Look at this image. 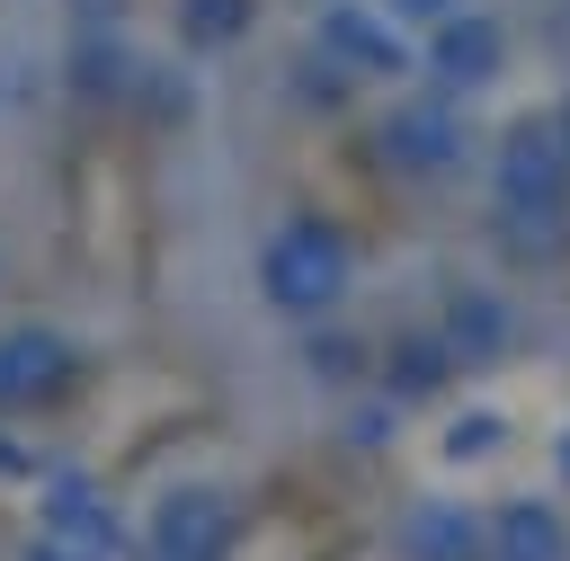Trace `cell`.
Returning <instances> with one entry per match:
<instances>
[{
  "mask_svg": "<svg viewBox=\"0 0 570 561\" xmlns=\"http://www.w3.org/2000/svg\"><path fill=\"white\" fill-rule=\"evenodd\" d=\"M428 329L445 338L454 365H499V356L517 347V303H508L499 285H481V276H454V285L436 294V321H428Z\"/></svg>",
  "mask_w": 570,
  "mask_h": 561,
  "instance_id": "cell-8",
  "label": "cell"
},
{
  "mask_svg": "<svg viewBox=\"0 0 570 561\" xmlns=\"http://www.w3.org/2000/svg\"><path fill=\"white\" fill-rule=\"evenodd\" d=\"M312 374H330V383H365L374 365H365V347H347V338H321V347H312Z\"/></svg>",
  "mask_w": 570,
  "mask_h": 561,
  "instance_id": "cell-17",
  "label": "cell"
},
{
  "mask_svg": "<svg viewBox=\"0 0 570 561\" xmlns=\"http://www.w3.org/2000/svg\"><path fill=\"white\" fill-rule=\"evenodd\" d=\"M134 71H142V62H134L125 45H107V36H89V45L71 53V89H80V98H134Z\"/></svg>",
  "mask_w": 570,
  "mask_h": 561,
  "instance_id": "cell-14",
  "label": "cell"
},
{
  "mask_svg": "<svg viewBox=\"0 0 570 561\" xmlns=\"http://www.w3.org/2000/svg\"><path fill=\"white\" fill-rule=\"evenodd\" d=\"M312 53H321L338 80H401V71H410V27H401L383 0H321Z\"/></svg>",
  "mask_w": 570,
  "mask_h": 561,
  "instance_id": "cell-3",
  "label": "cell"
},
{
  "mask_svg": "<svg viewBox=\"0 0 570 561\" xmlns=\"http://www.w3.org/2000/svg\"><path fill=\"white\" fill-rule=\"evenodd\" d=\"M392 552L401 561H490V516L463 508V499H445V490H428V499L401 508Z\"/></svg>",
  "mask_w": 570,
  "mask_h": 561,
  "instance_id": "cell-9",
  "label": "cell"
},
{
  "mask_svg": "<svg viewBox=\"0 0 570 561\" xmlns=\"http://www.w3.org/2000/svg\"><path fill=\"white\" fill-rule=\"evenodd\" d=\"M383 9H392L401 27H419V36H428V27H436V18H454L463 0H383Z\"/></svg>",
  "mask_w": 570,
  "mask_h": 561,
  "instance_id": "cell-18",
  "label": "cell"
},
{
  "mask_svg": "<svg viewBox=\"0 0 570 561\" xmlns=\"http://www.w3.org/2000/svg\"><path fill=\"white\" fill-rule=\"evenodd\" d=\"M490 214H570V142L552 116H517L490 142Z\"/></svg>",
  "mask_w": 570,
  "mask_h": 561,
  "instance_id": "cell-2",
  "label": "cell"
},
{
  "mask_svg": "<svg viewBox=\"0 0 570 561\" xmlns=\"http://www.w3.org/2000/svg\"><path fill=\"white\" fill-rule=\"evenodd\" d=\"M232 534H240L232 490H214V481H178V490H160V499H151L134 561H223V552H232Z\"/></svg>",
  "mask_w": 570,
  "mask_h": 561,
  "instance_id": "cell-5",
  "label": "cell"
},
{
  "mask_svg": "<svg viewBox=\"0 0 570 561\" xmlns=\"http://www.w3.org/2000/svg\"><path fill=\"white\" fill-rule=\"evenodd\" d=\"M490 561H570V516L552 499H499L490 516Z\"/></svg>",
  "mask_w": 570,
  "mask_h": 561,
  "instance_id": "cell-11",
  "label": "cell"
},
{
  "mask_svg": "<svg viewBox=\"0 0 570 561\" xmlns=\"http://www.w3.org/2000/svg\"><path fill=\"white\" fill-rule=\"evenodd\" d=\"M552 134H561V142H570V89H561V98H552Z\"/></svg>",
  "mask_w": 570,
  "mask_h": 561,
  "instance_id": "cell-20",
  "label": "cell"
},
{
  "mask_svg": "<svg viewBox=\"0 0 570 561\" xmlns=\"http://www.w3.org/2000/svg\"><path fill=\"white\" fill-rule=\"evenodd\" d=\"M445 374H454V356H445V338H436V329H419V338L401 347V365H392V392L410 401V392H436Z\"/></svg>",
  "mask_w": 570,
  "mask_h": 561,
  "instance_id": "cell-15",
  "label": "cell"
},
{
  "mask_svg": "<svg viewBox=\"0 0 570 561\" xmlns=\"http://www.w3.org/2000/svg\"><path fill=\"white\" fill-rule=\"evenodd\" d=\"M45 534L71 543L80 561H116V508H107V490L89 472H53L45 481Z\"/></svg>",
  "mask_w": 570,
  "mask_h": 561,
  "instance_id": "cell-10",
  "label": "cell"
},
{
  "mask_svg": "<svg viewBox=\"0 0 570 561\" xmlns=\"http://www.w3.org/2000/svg\"><path fill=\"white\" fill-rule=\"evenodd\" d=\"M552 463H561V481H570V436H561V445H552Z\"/></svg>",
  "mask_w": 570,
  "mask_h": 561,
  "instance_id": "cell-21",
  "label": "cell"
},
{
  "mask_svg": "<svg viewBox=\"0 0 570 561\" xmlns=\"http://www.w3.org/2000/svg\"><path fill=\"white\" fill-rule=\"evenodd\" d=\"M27 561H80V552H71V543H53V534H36V543H27Z\"/></svg>",
  "mask_w": 570,
  "mask_h": 561,
  "instance_id": "cell-19",
  "label": "cell"
},
{
  "mask_svg": "<svg viewBox=\"0 0 570 561\" xmlns=\"http://www.w3.org/2000/svg\"><path fill=\"white\" fill-rule=\"evenodd\" d=\"M71 374H80V347H71L53 321H9V329H0V419L62 401Z\"/></svg>",
  "mask_w": 570,
  "mask_h": 561,
  "instance_id": "cell-6",
  "label": "cell"
},
{
  "mask_svg": "<svg viewBox=\"0 0 570 561\" xmlns=\"http://www.w3.org/2000/svg\"><path fill=\"white\" fill-rule=\"evenodd\" d=\"M508 71V27H499V9H454V18H436L428 27V80L445 89V98H472V89H490Z\"/></svg>",
  "mask_w": 570,
  "mask_h": 561,
  "instance_id": "cell-7",
  "label": "cell"
},
{
  "mask_svg": "<svg viewBox=\"0 0 570 561\" xmlns=\"http://www.w3.org/2000/svg\"><path fill=\"white\" fill-rule=\"evenodd\" d=\"M490 445H508V419H499V410H454V427H445V454H454V463H481Z\"/></svg>",
  "mask_w": 570,
  "mask_h": 561,
  "instance_id": "cell-16",
  "label": "cell"
},
{
  "mask_svg": "<svg viewBox=\"0 0 570 561\" xmlns=\"http://www.w3.org/2000/svg\"><path fill=\"white\" fill-rule=\"evenodd\" d=\"M356 285V240L330 214H285L258 240V294L276 321H330Z\"/></svg>",
  "mask_w": 570,
  "mask_h": 561,
  "instance_id": "cell-1",
  "label": "cell"
},
{
  "mask_svg": "<svg viewBox=\"0 0 570 561\" xmlns=\"http://www.w3.org/2000/svg\"><path fill=\"white\" fill-rule=\"evenodd\" d=\"M374 151H383L401 178H454V169L472 160V125H463V107H454L445 89H419V98L383 107Z\"/></svg>",
  "mask_w": 570,
  "mask_h": 561,
  "instance_id": "cell-4",
  "label": "cell"
},
{
  "mask_svg": "<svg viewBox=\"0 0 570 561\" xmlns=\"http://www.w3.org/2000/svg\"><path fill=\"white\" fill-rule=\"evenodd\" d=\"M249 18H258V0H178V36H187V53H223V45H240Z\"/></svg>",
  "mask_w": 570,
  "mask_h": 561,
  "instance_id": "cell-13",
  "label": "cell"
},
{
  "mask_svg": "<svg viewBox=\"0 0 570 561\" xmlns=\"http://www.w3.org/2000/svg\"><path fill=\"white\" fill-rule=\"evenodd\" d=\"M490 240L508 267H552L570 249V214H490Z\"/></svg>",
  "mask_w": 570,
  "mask_h": 561,
  "instance_id": "cell-12",
  "label": "cell"
}]
</instances>
